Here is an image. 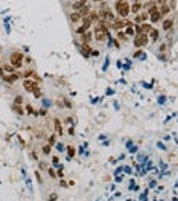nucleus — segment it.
<instances>
[{"label":"nucleus","mask_w":178,"mask_h":201,"mask_svg":"<svg viewBox=\"0 0 178 201\" xmlns=\"http://www.w3.org/2000/svg\"><path fill=\"white\" fill-rule=\"evenodd\" d=\"M116 11L122 18H126L131 12V6H130L128 2H125V0H119V2H116Z\"/></svg>","instance_id":"f257e3e1"},{"label":"nucleus","mask_w":178,"mask_h":201,"mask_svg":"<svg viewBox=\"0 0 178 201\" xmlns=\"http://www.w3.org/2000/svg\"><path fill=\"white\" fill-rule=\"evenodd\" d=\"M23 87H24V90H26V91L34 93L37 98H40L41 91H40V87H38V82L37 81H32V79H24V81H23Z\"/></svg>","instance_id":"f03ea898"},{"label":"nucleus","mask_w":178,"mask_h":201,"mask_svg":"<svg viewBox=\"0 0 178 201\" xmlns=\"http://www.w3.org/2000/svg\"><path fill=\"white\" fill-rule=\"evenodd\" d=\"M23 53L21 52H12L11 53V57H9V64L14 67V69H20V67L23 66Z\"/></svg>","instance_id":"7ed1b4c3"},{"label":"nucleus","mask_w":178,"mask_h":201,"mask_svg":"<svg viewBox=\"0 0 178 201\" xmlns=\"http://www.w3.org/2000/svg\"><path fill=\"white\" fill-rule=\"evenodd\" d=\"M149 43V37L148 34H137L134 38V46L136 47H145Z\"/></svg>","instance_id":"20e7f679"},{"label":"nucleus","mask_w":178,"mask_h":201,"mask_svg":"<svg viewBox=\"0 0 178 201\" xmlns=\"http://www.w3.org/2000/svg\"><path fill=\"white\" fill-rule=\"evenodd\" d=\"M107 37H108V31L96 24L94 26V38L97 40V41H105Z\"/></svg>","instance_id":"39448f33"},{"label":"nucleus","mask_w":178,"mask_h":201,"mask_svg":"<svg viewBox=\"0 0 178 201\" xmlns=\"http://www.w3.org/2000/svg\"><path fill=\"white\" fill-rule=\"evenodd\" d=\"M148 15H149V20L152 21V23H157L160 18H161V15H160V11H158V6H151L149 8V11H148Z\"/></svg>","instance_id":"423d86ee"},{"label":"nucleus","mask_w":178,"mask_h":201,"mask_svg":"<svg viewBox=\"0 0 178 201\" xmlns=\"http://www.w3.org/2000/svg\"><path fill=\"white\" fill-rule=\"evenodd\" d=\"M123 28H126V20H114L113 21V29L120 31Z\"/></svg>","instance_id":"0eeeda50"},{"label":"nucleus","mask_w":178,"mask_h":201,"mask_svg":"<svg viewBox=\"0 0 178 201\" xmlns=\"http://www.w3.org/2000/svg\"><path fill=\"white\" fill-rule=\"evenodd\" d=\"M158 11H160V15H161V17H166L169 12H171V8H169L168 3H163V5L158 6Z\"/></svg>","instance_id":"6e6552de"},{"label":"nucleus","mask_w":178,"mask_h":201,"mask_svg":"<svg viewBox=\"0 0 178 201\" xmlns=\"http://www.w3.org/2000/svg\"><path fill=\"white\" fill-rule=\"evenodd\" d=\"M87 5V0H76V2L72 5V8H73V11H79L81 8H84Z\"/></svg>","instance_id":"1a4fd4ad"},{"label":"nucleus","mask_w":178,"mask_h":201,"mask_svg":"<svg viewBox=\"0 0 178 201\" xmlns=\"http://www.w3.org/2000/svg\"><path fill=\"white\" fill-rule=\"evenodd\" d=\"M81 52L84 53V57H90L92 55V49H90V46H88L87 43L81 44Z\"/></svg>","instance_id":"9d476101"},{"label":"nucleus","mask_w":178,"mask_h":201,"mask_svg":"<svg viewBox=\"0 0 178 201\" xmlns=\"http://www.w3.org/2000/svg\"><path fill=\"white\" fill-rule=\"evenodd\" d=\"M81 14H79V12L78 11H73L72 12V14H70V21L72 23H78V21H81Z\"/></svg>","instance_id":"9b49d317"},{"label":"nucleus","mask_w":178,"mask_h":201,"mask_svg":"<svg viewBox=\"0 0 178 201\" xmlns=\"http://www.w3.org/2000/svg\"><path fill=\"white\" fill-rule=\"evenodd\" d=\"M151 29H152V26L149 23H146V21L140 24V34H149Z\"/></svg>","instance_id":"f8f14e48"},{"label":"nucleus","mask_w":178,"mask_h":201,"mask_svg":"<svg viewBox=\"0 0 178 201\" xmlns=\"http://www.w3.org/2000/svg\"><path fill=\"white\" fill-rule=\"evenodd\" d=\"M172 26H174V20L172 18H166V20L163 21V29L164 31H171Z\"/></svg>","instance_id":"ddd939ff"},{"label":"nucleus","mask_w":178,"mask_h":201,"mask_svg":"<svg viewBox=\"0 0 178 201\" xmlns=\"http://www.w3.org/2000/svg\"><path fill=\"white\" fill-rule=\"evenodd\" d=\"M92 37H93V35H92V32H84V34L81 35V41L88 44V43L92 41Z\"/></svg>","instance_id":"4468645a"},{"label":"nucleus","mask_w":178,"mask_h":201,"mask_svg":"<svg viewBox=\"0 0 178 201\" xmlns=\"http://www.w3.org/2000/svg\"><path fill=\"white\" fill-rule=\"evenodd\" d=\"M158 37H160L158 29L152 28V29H151V32H149V38H151V40H154V41H157V40H158Z\"/></svg>","instance_id":"2eb2a0df"},{"label":"nucleus","mask_w":178,"mask_h":201,"mask_svg":"<svg viewBox=\"0 0 178 201\" xmlns=\"http://www.w3.org/2000/svg\"><path fill=\"white\" fill-rule=\"evenodd\" d=\"M90 11H92V9H90V6H88V5H85V6H84V8H81L78 12L81 14V17H87L88 14H90Z\"/></svg>","instance_id":"dca6fc26"},{"label":"nucleus","mask_w":178,"mask_h":201,"mask_svg":"<svg viewBox=\"0 0 178 201\" xmlns=\"http://www.w3.org/2000/svg\"><path fill=\"white\" fill-rule=\"evenodd\" d=\"M140 9H142V3H140V2H137V3H134V5L131 6V12H133V14H138V12H140Z\"/></svg>","instance_id":"f3484780"},{"label":"nucleus","mask_w":178,"mask_h":201,"mask_svg":"<svg viewBox=\"0 0 178 201\" xmlns=\"http://www.w3.org/2000/svg\"><path fill=\"white\" fill-rule=\"evenodd\" d=\"M88 17H90V20H92V21L97 23V21H99V12H96V11H90Z\"/></svg>","instance_id":"a211bd4d"},{"label":"nucleus","mask_w":178,"mask_h":201,"mask_svg":"<svg viewBox=\"0 0 178 201\" xmlns=\"http://www.w3.org/2000/svg\"><path fill=\"white\" fill-rule=\"evenodd\" d=\"M55 130L58 133V136H62V127H61V122L58 119H55Z\"/></svg>","instance_id":"6ab92c4d"},{"label":"nucleus","mask_w":178,"mask_h":201,"mask_svg":"<svg viewBox=\"0 0 178 201\" xmlns=\"http://www.w3.org/2000/svg\"><path fill=\"white\" fill-rule=\"evenodd\" d=\"M12 108H14V111L17 113V114H20V116H23L24 114V111H23V108L20 105H17V104H14V107H12Z\"/></svg>","instance_id":"aec40b11"},{"label":"nucleus","mask_w":178,"mask_h":201,"mask_svg":"<svg viewBox=\"0 0 178 201\" xmlns=\"http://www.w3.org/2000/svg\"><path fill=\"white\" fill-rule=\"evenodd\" d=\"M3 70H5V72H9V73H14L15 69H14L11 64H5V66H3Z\"/></svg>","instance_id":"412c9836"},{"label":"nucleus","mask_w":178,"mask_h":201,"mask_svg":"<svg viewBox=\"0 0 178 201\" xmlns=\"http://www.w3.org/2000/svg\"><path fill=\"white\" fill-rule=\"evenodd\" d=\"M117 38L122 40V41H126V40H128V38H126V34H123V32H120V31H117Z\"/></svg>","instance_id":"4be33fe9"},{"label":"nucleus","mask_w":178,"mask_h":201,"mask_svg":"<svg viewBox=\"0 0 178 201\" xmlns=\"http://www.w3.org/2000/svg\"><path fill=\"white\" fill-rule=\"evenodd\" d=\"M133 26H134V24H133ZM133 26H126V29H125V34H126V35H133V34H134Z\"/></svg>","instance_id":"5701e85b"},{"label":"nucleus","mask_w":178,"mask_h":201,"mask_svg":"<svg viewBox=\"0 0 178 201\" xmlns=\"http://www.w3.org/2000/svg\"><path fill=\"white\" fill-rule=\"evenodd\" d=\"M85 31H87V26H84V24H82V26H81V28H78V29H76V34H79V35H82V34H84Z\"/></svg>","instance_id":"b1692460"},{"label":"nucleus","mask_w":178,"mask_h":201,"mask_svg":"<svg viewBox=\"0 0 178 201\" xmlns=\"http://www.w3.org/2000/svg\"><path fill=\"white\" fill-rule=\"evenodd\" d=\"M67 155L69 157H73L75 155V148H73V146H69V148H67Z\"/></svg>","instance_id":"393cba45"},{"label":"nucleus","mask_w":178,"mask_h":201,"mask_svg":"<svg viewBox=\"0 0 178 201\" xmlns=\"http://www.w3.org/2000/svg\"><path fill=\"white\" fill-rule=\"evenodd\" d=\"M43 152H44V154H49V152H50V145H44V146H43Z\"/></svg>","instance_id":"a878e982"},{"label":"nucleus","mask_w":178,"mask_h":201,"mask_svg":"<svg viewBox=\"0 0 178 201\" xmlns=\"http://www.w3.org/2000/svg\"><path fill=\"white\" fill-rule=\"evenodd\" d=\"M53 143H55V136L52 134V136L49 137V145H53Z\"/></svg>","instance_id":"bb28decb"},{"label":"nucleus","mask_w":178,"mask_h":201,"mask_svg":"<svg viewBox=\"0 0 178 201\" xmlns=\"http://www.w3.org/2000/svg\"><path fill=\"white\" fill-rule=\"evenodd\" d=\"M49 175L52 177V178H55V177H56V174H55V171H53V169H49Z\"/></svg>","instance_id":"cd10ccee"},{"label":"nucleus","mask_w":178,"mask_h":201,"mask_svg":"<svg viewBox=\"0 0 178 201\" xmlns=\"http://www.w3.org/2000/svg\"><path fill=\"white\" fill-rule=\"evenodd\" d=\"M21 102H23V98H21V96H17V98H15V104H17V105H20Z\"/></svg>","instance_id":"c85d7f7f"},{"label":"nucleus","mask_w":178,"mask_h":201,"mask_svg":"<svg viewBox=\"0 0 178 201\" xmlns=\"http://www.w3.org/2000/svg\"><path fill=\"white\" fill-rule=\"evenodd\" d=\"M26 111H28L29 114H32V113H34V108H32L31 105H28V107H26Z\"/></svg>","instance_id":"c756f323"},{"label":"nucleus","mask_w":178,"mask_h":201,"mask_svg":"<svg viewBox=\"0 0 178 201\" xmlns=\"http://www.w3.org/2000/svg\"><path fill=\"white\" fill-rule=\"evenodd\" d=\"M5 76V70H3V67H0V78H3Z\"/></svg>","instance_id":"7c9ffc66"},{"label":"nucleus","mask_w":178,"mask_h":201,"mask_svg":"<svg viewBox=\"0 0 178 201\" xmlns=\"http://www.w3.org/2000/svg\"><path fill=\"white\" fill-rule=\"evenodd\" d=\"M164 49H166V44H161V47H160V50H161V52H164Z\"/></svg>","instance_id":"2f4dec72"},{"label":"nucleus","mask_w":178,"mask_h":201,"mask_svg":"<svg viewBox=\"0 0 178 201\" xmlns=\"http://www.w3.org/2000/svg\"><path fill=\"white\" fill-rule=\"evenodd\" d=\"M163 3H166V0H158V5H163Z\"/></svg>","instance_id":"473e14b6"}]
</instances>
